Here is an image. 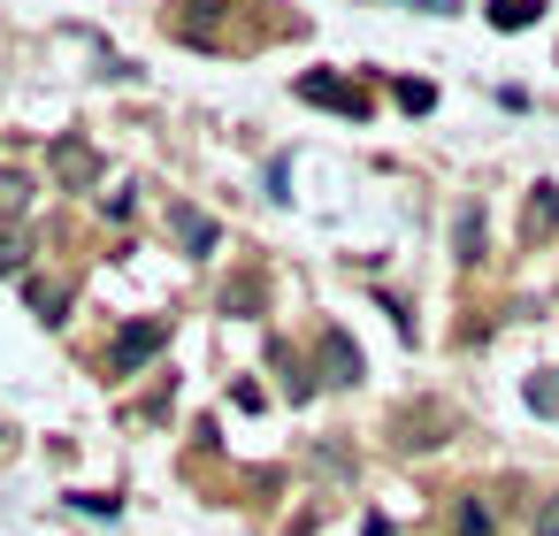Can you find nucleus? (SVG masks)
<instances>
[{
  "instance_id": "obj_8",
  "label": "nucleus",
  "mask_w": 559,
  "mask_h": 536,
  "mask_svg": "<svg viewBox=\"0 0 559 536\" xmlns=\"http://www.w3.org/2000/svg\"><path fill=\"white\" fill-rule=\"evenodd\" d=\"M32 307H39V322H47V330H62V322H70V291H62V284H47V276H32Z\"/></svg>"
},
{
  "instance_id": "obj_15",
  "label": "nucleus",
  "mask_w": 559,
  "mask_h": 536,
  "mask_svg": "<svg viewBox=\"0 0 559 536\" xmlns=\"http://www.w3.org/2000/svg\"><path fill=\"white\" fill-rule=\"evenodd\" d=\"M32 269V238H0V276H24Z\"/></svg>"
},
{
  "instance_id": "obj_6",
  "label": "nucleus",
  "mask_w": 559,
  "mask_h": 536,
  "mask_svg": "<svg viewBox=\"0 0 559 536\" xmlns=\"http://www.w3.org/2000/svg\"><path fill=\"white\" fill-rule=\"evenodd\" d=\"M322 360H330V383H360V376H368V360H360V345H353V337H345L337 322L322 330Z\"/></svg>"
},
{
  "instance_id": "obj_5",
  "label": "nucleus",
  "mask_w": 559,
  "mask_h": 536,
  "mask_svg": "<svg viewBox=\"0 0 559 536\" xmlns=\"http://www.w3.org/2000/svg\"><path fill=\"white\" fill-rule=\"evenodd\" d=\"M169 238H177L185 253H215V246H223L215 215H200V207H169Z\"/></svg>"
},
{
  "instance_id": "obj_9",
  "label": "nucleus",
  "mask_w": 559,
  "mask_h": 536,
  "mask_svg": "<svg viewBox=\"0 0 559 536\" xmlns=\"http://www.w3.org/2000/svg\"><path fill=\"white\" fill-rule=\"evenodd\" d=\"M536 16H544V0H490V24L498 32H528Z\"/></svg>"
},
{
  "instance_id": "obj_11",
  "label": "nucleus",
  "mask_w": 559,
  "mask_h": 536,
  "mask_svg": "<svg viewBox=\"0 0 559 536\" xmlns=\"http://www.w3.org/2000/svg\"><path fill=\"white\" fill-rule=\"evenodd\" d=\"M460 261H467V269L483 261V200H467V207H460Z\"/></svg>"
},
{
  "instance_id": "obj_7",
  "label": "nucleus",
  "mask_w": 559,
  "mask_h": 536,
  "mask_svg": "<svg viewBox=\"0 0 559 536\" xmlns=\"http://www.w3.org/2000/svg\"><path fill=\"white\" fill-rule=\"evenodd\" d=\"M452 536H498V505H490L483 490H467V498L452 505Z\"/></svg>"
},
{
  "instance_id": "obj_16",
  "label": "nucleus",
  "mask_w": 559,
  "mask_h": 536,
  "mask_svg": "<svg viewBox=\"0 0 559 536\" xmlns=\"http://www.w3.org/2000/svg\"><path fill=\"white\" fill-rule=\"evenodd\" d=\"M253 299H261V276H238V284H230V291H223V307H230V314H246V307H253Z\"/></svg>"
},
{
  "instance_id": "obj_10",
  "label": "nucleus",
  "mask_w": 559,
  "mask_h": 536,
  "mask_svg": "<svg viewBox=\"0 0 559 536\" xmlns=\"http://www.w3.org/2000/svg\"><path fill=\"white\" fill-rule=\"evenodd\" d=\"M521 391H528V406H536L544 421H559V368H536V376H528Z\"/></svg>"
},
{
  "instance_id": "obj_14",
  "label": "nucleus",
  "mask_w": 559,
  "mask_h": 536,
  "mask_svg": "<svg viewBox=\"0 0 559 536\" xmlns=\"http://www.w3.org/2000/svg\"><path fill=\"white\" fill-rule=\"evenodd\" d=\"M399 108H406V116H429V108H437V93H429L421 78H399Z\"/></svg>"
},
{
  "instance_id": "obj_12",
  "label": "nucleus",
  "mask_w": 559,
  "mask_h": 536,
  "mask_svg": "<svg viewBox=\"0 0 559 536\" xmlns=\"http://www.w3.org/2000/svg\"><path fill=\"white\" fill-rule=\"evenodd\" d=\"M269 353H276V368H284V391H292V398H314V376H299V353H292L284 337H276Z\"/></svg>"
},
{
  "instance_id": "obj_2",
  "label": "nucleus",
  "mask_w": 559,
  "mask_h": 536,
  "mask_svg": "<svg viewBox=\"0 0 559 536\" xmlns=\"http://www.w3.org/2000/svg\"><path fill=\"white\" fill-rule=\"evenodd\" d=\"M559 238V184H528V207H521V246H551Z\"/></svg>"
},
{
  "instance_id": "obj_13",
  "label": "nucleus",
  "mask_w": 559,
  "mask_h": 536,
  "mask_svg": "<svg viewBox=\"0 0 559 536\" xmlns=\"http://www.w3.org/2000/svg\"><path fill=\"white\" fill-rule=\"evenodd\" d=\"M32 207V177L24 169H0V215H24Z\"/></svg>"
},
{
  "instance_id": "obj_3",
  "label": "nucleus",
  "mask_w": 559,
  "mask_h": 536,
  "mask_svg": "<svg viewBox=\"0 0 559 536\" xmlns=\"http://www.w3.org/2000/svg\"><path fill=\"white\" fill-rule=\"evenodd\" d=\"M55 177H62V192L100 184V146H85V139H55Z\"/></svg>"
},
{
  "instance_id": "obj_1",
  "label": "nucleus",
  "mask_w": 559,
  "mask_h": 536,
  "mask_svg": "<svg viewBox=\"0 0 559 536\" xmlns=\"http://www.w3.org/2000/svg\"><path fill=\"white\" fill-rule=\"evenodd\" d=\"M162 345H169V322H162V314H154V322H131V330L116 337L108 368H116V376H139V368H146V360H154Z\"/></svg>"
},
{
  "instance_id": "obj_4",
  "label": "nucleus",
  "mask_w": 559,
  "mask_h": 536,
  "mask_svg": "<svg viewBox=\"0 0 559 536\" xmlns=\"http://www.w3.org/2000/svg\"><path fill=\"white\" fill-rule=\"evenodd\" d=\"M299 100L337 108V116H353V123L368 116V93H353V85H345V78H330V70H322V78H299Z\"/></svg>"
},
{
  "instance_id": "obj_17",
  "label": "nucleus",
  "mask_w": 559,
  "mask_h": 536,
  "mask_svg": "<svg viewBox=\"0 0 559 536\" xmlns=\"http://www.w3.org/2000/svg\"><path fill=\"white\" fill-rule=\"evenodd\" d=\"M536 536H559V498H544V505H536Z\"/></svg>"
}]
</instances>
